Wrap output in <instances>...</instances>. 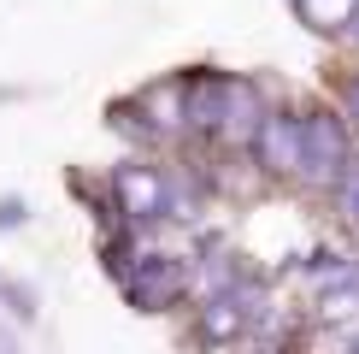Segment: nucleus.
Segmentation results:
<instances>
[{"mask_svg":"<svg viewBox=\"0 0 359 354\" xmlns=\"http://www.w3.org/2000/svg\"><path fill=\"white\" fill-rule=\"evenodd\" d=\"M348 107H353V118H359V83H348Z\"/></svg>","mask_w":359,"mask_h":354,"instance_id":"obj_9","label":"nucleus"},{"mask_svg":"<svg viewBox=\"0 0 359 354\" xmlns=\"http://www.w3.org/2000/svg\"><path fill=\"white\" fill-rule=\"evenodd\" d=\"M301 118H259V130H253V148H259V166L271 171H294L301 177Z\"/></svg>","mask_w":359,"mask_h":354,"instance_id":"obj_3","label":"nucleus"},{"mask_svg":"<svg viewBox=\"0 0 359 354\" xmlns=\"http://www.w3.org/2000/svg\"><path fill=\"white\" fill-rule=\"evenodd\" d=\"M242 324H248L242 295H224V301H212V313H206V331H212V336H236Z\"/></svg>","mask_w":359,"mask_h":354,"instance_id":"obj_7","label":"nucleus"},{"mask_svg":"<svg viewBox=\"0 0 359 354\" xmlns=\"http://www.w3.org/2000/svg\"><path fill=\"white\" fill-rule=\"evenodd\" d=\"M301 12H306V24H318V29H348L359 0H301Z\"/></svg>","mask_w":359,"mask_h":354,"instance_id":"obj_6","label":"nucleus"},{"mask_svg":"<svg viewBox=\"0 0 359 354\" xmlns=\"http://www.w3.org/2000/svg\"><path fill=\"white\" fill-rule=\"evenodd\" d=\"M118 201H124V213H136V218H159L171 206V189H165V177H154L142 166H124L118 171Z\"/></svg>","mask_w":359,"mask_h":354,"instance_id":"obj_4","label":"nucleus"},{"mask_svg":"<svg viewBox=\"0 0 359 354\" xmlns=\"http://www.w3.org/2000/svg\"><path fill=\"white\" fill-rule=\"evenodd\" d=\"M130 289H136V301H142V307H159V301H171V295L183 289V272H177V266H154V272L136 277Z\"/></svg>","mask_w":359,"mask_h":354,"instance_id":"obj_5","label":"nucleus"},{"mask_svg":"<svg viewBox=\"0 0 359 354\" xmlns=\"http://www.w3.org/2000/svg\"><path fill=\"white\" fill-rule=\"evenodd\" d=\"M301 177L306 183H318V189H336V177L341 166H348V136H341V124L336 118H324V112H312L301 118Z\"/></svg>","mask_w":359,"mask_h":354,"instance_id":"obj_2","label":"nucleus"},{"mask_svg":"<svg viewBox=\"0 0 359 354\" xmlns=\"http://www.w3.org/2000/svg\"><path fill=\"white\" fill-rule=\"evenodd\" d=\"M336 206H341V218L348 225H359V159H348L336 177Z\"/></svg>","mask_w":359,"mask_h":354,"instance_id":"obj_8","label":"nucleus"},{"mask_svg":"<svg viewBox=\"0 0 359 354\" xmlns=\"http://www.w3.org/2000/svg\"><path fill=\"white\" fill-rule=\"evenodd\" d=\"M189 118L224 130V136H253L259 130V100H253L248 83H201L189 100Z\"/></svg>","mask_w":359,"mask_h":354,"instance_id":"obj_1","label":"nucleus"}]
</instances>
